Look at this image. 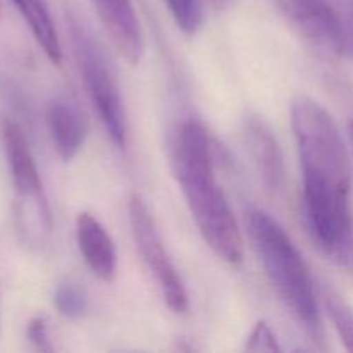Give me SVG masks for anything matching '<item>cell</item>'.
<instances>
[{
    "instance_id": "1",
    "label": "cell",
    "mask_w": 353,
    "mask_h": 353,
    "mask_svg": "<svg viewBox=\"0 0 353 353\" xmlns=\"http://www.w3.org/2000/svg\"><path fill=\"white\" fill-rule=\"evenodd\" d=\"M303 174L302 212L314 245L353 274V168L336 121L314 99L292 103Z\"/></svg>"
},
{
    "instance_id": "2",
    "label": "cell",
    "mask_w": 353,
    "mask_h": 353,
    "mask_svg": "<svg viewBox=\"0 0 353 353\" xmlns=\"http://www.w3.org/2000/svg\"><path fill=\"white\" fill-rule=\"evenodd\" d=\"M172 169L190 214L210 250L228 264H240L243 234L217 183L209 134L196 121H186L176 131Z\"/></svg>"
},
{
    "instance_id": "3",
    "label": "cell",
    "mask_w": 353,
    "mask_h": 353,
    "mask_svg": "<svg viewBox=\"0 0 353 353\" xmlns=\"http://www.w3.org/2000/svg\"><path fill=\"white\" fill-rule=\"evenodd\" d=\"M247 234L285 309L312 338L323 336L319 303L305 261L281 224L264 210L247 214Z\"/></svg>"
},
{
    "instance_id": "4",
    "label": "cell",
    "mask_w": 353,
    "mask_h": 353,
    "mask_svg": "<svg viewBox=\"0 0 353 353\" xmlns=\"http://www.w3.org/2000/svg\"><path fill=\"white\" fill-rule=\"evenodd\" d=\"M2 138L12 179L17 234L24 245L33 250H41L50 243L54 224L37 162L19 124L6 121Z\"/></svg>"
},
{
    "instance_id": "5",
    "label": "cell",
    "mask_w": 353,
    "mask_h": 353,
    "mask_svg": "<svg viewBox=\"0 0 353 353\" xmlns=\"http://www.w3.org/2000/svg\"><path fill=\"white\" fill-rule=\"evenodd\" d=\"M72 45L83 74L86 93L95 107L107 134L117 148L128 143V124L121 90L103 48L78 19H71Z\"/></svg>"
},
{
    "instance_id": "6",
    "label": "cell",
    "mask_w": 353,
    "mask_h": 353,
    "mask_svg": "<svg viewBox=\"0 0 353 353\" xmlns=\"http://www.w3.org/2000/svg\"><path fill=\"white\" fill-rule=\"evenodd\" d=\"M128 217L138 254L154 278L165 305L174 314H185L188 310L186 286L165 250L150 209L138 193H131L128 200Z\"/></svg>"
},
{
    "instance_id": "7",
    "label": "cell",
    "mask_w": 353,
    "mask_h": 353,
    "mask_svg": "<svg viewBox=\"0 0 353 353\" xmlns=\"http://www.w3.org/2000/svg\"><path fill=\"white\" fill-rule=\"evenodd\" d=\"M279 12L312 50L338 59L347 47V34L336 10L327 0H276Z\"/></svg>"
},
{
    "instance_id": "8",
    "label": "cell",
    "mask_w": 353,
    "mask_h": 353,
    "mask_svg": "<svg viewBox=\"0 0 353 353\" xmlns=\"http://www.w3.org/2000/svg\"><path fill=\"white\" fill-rule=\"evenodd\" d=\"M116 50L131 65L143 57L145 40L131 0H92Z\"/></svg>"
},
{
    "instance_id": "9",
    "label": "cell",
    "mask_w": 353,
    "mask_h": 353,
    "mask_svg": "<svg viewBox=\"0 0 353 353\" xmlns=\"http://www.w3.org/2000/svg\"><path fill=\"white\" fill-rule=\"evenodd\" d=\"M76 243L90 271L103 283H112L117 274V250L103 224L90 212H79L74 223Z\"/></svg>"
},
{
    "instance_id": "10",
    "label": "cell",
    "mask_w": 353,
    "mask_h": 353,
    "mask_svg": "<svg viewBox=\"0 0 353 353\" xmlns=\"http://www.w3.org/2000/svg\"><path fill=\"white\" fill-rule=\"evenodd\" d=\"M245 141L265 188L271 192L281 188L285 179V162L272 128L261 116H250L245 121Z\"/></svg>"
},
{
    "instance_id": "11",
    "label": "cell",
    "mask_w": 353,
    "mask_h": 353,
    "mask_svg": "<svg viewBox=\"0 0 353 353\" xmlns=\"http://www.w3.org/2000/svg\"><path fill=\"white\" fill-rule=\"evenodd\" d=\"M47 123L57 154L62 161H72L88 137V123L81 110L64 99L52 100L47 109Z\"/></svg>"
},
{
    "instance_id": "12",
    "label": "cell",
    "mask_w": 353,
    "mask_h": 353,
    "mask_svg": "<svg viewBox=\"0 0 353 353\" xmlns=\"http://www.w3.org/2000/svg\"><path fill=\"white\" fill-rule=\"evenodd\" d=\"M14 6L26 21L34 40L41 47L48 61L59 65L62 62V45L48 10L47 0H12Z\"/></svg>"
},
{
    "instance_id": "13",
    "label": "cell",
    "mask_w": 353,
    "mask_h": 353,
    "mask_svg": "<svg viewBox=\"0 0 353 353\" xmlns=\"http://www.w3.org/2000/svg\"><path fill=\"white\" fill-rule=\"evenodd\" d=\"M321 299H323L324 307L331 317V323L340 334L345 348L353 352V310L350 305L330 285L321 286Z\"/></svg>"
},
{
    "instance_id": "14",
    "label": "cell",
    "mask_w": 353,
    "mask_h": 353,
    "mask_svg": "<svg viewBox=\"0 0 353 353\" xmlns=\"http://www.w3.org/2000/svg\"><path fill=\"white\" fill-rule=\"evenodd\" d=\"M176 26L188 37L199 33L203 23L202 0H164Z\"/></svg>"
},
{
    "instance_id": "15",
    "label": "cell",
    "mask_w": 353,
    "mask_h": 353,
    "mask_svg": "<svg viewBox=\"0 0 353 353\" xmlns=\"http://www.w3.org/2000/svg\"><path fill=\"white\" fill-rule=\"evenodd\" d=\"M55 309L68 319H79L85 316L88 309V299L86 292L76 283H64L55 290L54 295Z\"/></svg>"
},
{
    "instance_id": "16",
    "label": "cell",
    "mask_w": 353,
    "mask_h": 353,
    "mask_svg": "<svg viewBox=\"0 0 353 353\" xmlns=\"http://www.w3.org/2000/svg\"><path fill=\"white\" fill-rule=\"evenodd\" d=\"M245 350L247 352H281V347H279V341L276 338L274 331L271 330L265 321H259L254 326V330L250 331V334L247 336V341H245Z\"/></svg>"
},
{
    "instance_id": "17",
    "label": "cell",
    "mask_w": 353,
    "mask_h": 353,
    "mask_svg": "<svg viewBox=\"0 0 353 353\" xmlns=\"http://www.w3.org/2000/svg\"><path fill=\"white\" fill-rule=\"evenodd\" d=\"M26 336L30 340V343L33 345L37 350L40 352H54V343H52L50 338V330H48V323L45 321V317L37 316L31 317L30 323L26 326Z\"/></svg>"
},
{
    "instance_id": "18",
    "label": "cell",
    "mask_w": 353,
    "mask_h": 353,
    "mask_svg": "<svg viewBox=\"0 0 353 353\" xmlns=\"http://www.w3.org/2000/svg\"><path fill=\"white\" fill-rule=\"evenodd\" d=\"M348 138H350V143H352V152H353V119L348 124Z\"/></svg>"
}]
</instances>
